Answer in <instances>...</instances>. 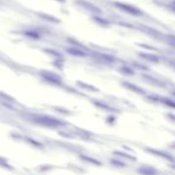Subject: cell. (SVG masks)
I'll return each mask as SVG.
<instances>
[{
	"label": "cell",
	"instance_id": "1",
	"mask_svg": "<svg viewBox=\"0 0 175 175\" xmlns=\"http://www.w3.org/2000/svg\"><path fill=\"white\" fill-rule=\"evenodd\" d=\"M169 42L171 43V45L175 46V37H170L169 38Z\"/></svg>",
	"mask_w": 175,
	"mask_h": 175
}]
</instances>
